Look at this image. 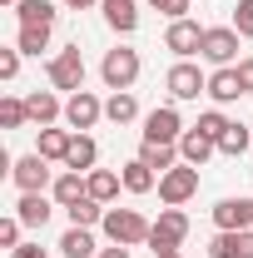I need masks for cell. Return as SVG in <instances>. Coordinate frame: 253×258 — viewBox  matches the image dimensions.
I'll use <instances>...</instances> for the list:
<instances>
[{"label": "cell", "instance_id": "23", "mask_svg": "<svg viewBox=\"0 0 253 258\" xmlns=\"http://www.w3.org/2000/svg\"><path fill=\"white\" fill-rule=\"evenodd\" d=\"M15 20H20V25H50V30H55L60 5H55V0H20V5H15Z\"/></svg>", "mask_w": 253, "mask_h": 258}, {"label": "cell", "instance_id": "5", "mask_svg": "<svg viewBox=\"0 0 253 258\" xmlns=\"http://www.w3.org/2000/svg\"><path fill=\"white\" fill-rule=\"evenodd\" d=\"M45 75H50V85H55V90H65V95H80V90H85V55H80V45L60 50L55 60L45 64Z\"/></svg>", "mask_w": 253, "mask_h": 258}, {"label": "cell", "instance_id": "16", "mask_svg": "<svg viewBox=\"0 0 253 258\" xmlns=\"http://www.w3.org/2000/svg\"><path fill=\"white\" fill-rule=\"evenodd\" d=\"M214 154H219V139H209V134H199V129H184V139H179V159L184 164L204 169Z\"/></svg>", "mask_w": 253, "mask_h": 258}, {"label": "cell", "instance_id": "20", "mask_svg": "<svg viewBox=\"0 0 253 258\" xmlns=\"http://www.w3.org/2000/svg\"><path fill=\"white\" fill-rule=\"evenodd\" d=\"M70 144H75V129H40V144H35V154H45L50 164H65V154H70Z\"/></svg>", "mask_w": 253, "mask_h": 258}, {"label": "cell", "instance_id": "9", "mask_svg": "<svg viewBox=\"0 0 253 258\" xmlns=\"http://www.w3.org/2000/svg\"><path fill=\"white\" fill-rule=\"evenodd\" d=\"M204 30L209 25H199V20H169V30H164V50H174L179 60H194L199 50H204Z\"/></svg>", "mask_w": 253, "mask_h": 258}, {"label": "cell", "instance_id": "14", "mask_svg": "<svg viewBox=\"0 0 253 258\" xmlns=\"http://www.w3.org/2000/svg\"><path fill=\"white\" fill-rule=\"evenodd\" d=\"M104 10V25L114 35H134L139 30V0H99Z\"/></svg>", "mask_w": 253, "mask_h": 258}, {"label": "cell", "instance_id": "21", "mask_svg": "<svg viewBox=\"0 0 253 258\" xmlns=\"http://www.w3.org/2000/svg\"><path fill=\"white\" fill-rule=\"evenodd\" d=\"M104 119H109V124H134V119H139V99H134V90H109V99H104Z\"/></svg>", "mask_w": 253, "mask_h": 258}, {"label": "cell", "instance_id": "18", "mask_svg": "<svg viewBox=\"0 0 253 258\" xmlns=\"http://www.w3.org/2000/svg\"><path fill=\"white\" fill-rule=\"evenodd\" d=\"M85 194H90V184H85V174H75V169H60V174H55V184H50V199H55L60 209L80 204Z\"/></svg>", "mask_w": 253, "mask_h": 258}, {"label": "cell", "instance_id": "29", "mask_svg": "<svg viewBox=\"0 0 253 258\" xmlns=\"http://www.w3.org/2000/svg\"><path fill=\"white\" fill-rule=\"evenodd\" d=\"M15 50H20V55H40V50H50V25H20Z\"/></svg>", "mask_w": 253, "mask_h": 258}, {"label": "cell", "instance_id": "40", "mask_svg": "<svg viewBox=\"0 0 253 258\" xmlns=\"http://www.w3.org/2000/svg\"><path fill=\"white\" fill-rule=\"evenodd\" d=\"M99 258H134V253H129L124 243H109V248H99Z\"/></svg>", "mask_w": 253, "mask_h": 258}, {"label": "cell", "instance_id": "32", "mask_svg": "<svg viewBox=\"0 0 253 258\" xmlns=\"http://www.w3.org/2000/svg\"><path fill=\"white\" fill-rule=\"evenodd\" d=\"M228 25L243 35V40H253V0H238V5H233V20H228Z\"/></svg>", "mask_w": 253, "mask_h": 258}, {"label": "cell", "instance_id": "28", "mask_svg": "<svg viewBox=\"0 0 253 258\" xmlns=\"http://www.w3.org/2000/svg\"><path fill=\"white\" fill-rule=\"evenodd\" d=\"M248 144H253L248 129H243V124H228V129H223V139H219V154H223V159H243Z\"/></svg>", "mask_w": 253, "mask_h": 258}, {"label": "cell", "instance_id": "7", "mask_svg": "<svg viewBox=\"0 0 253 258\" xmlns=\"http://www.w3.org/2000/svg\"><path fill=\"white\" fill-rule=\"evenodd\" d=\"M238 40H243V35L233 30V25H209L199 55L214 64V70H228V64H238Z\"/></svg>", "mask_w": 253, "mask_h": 258}, {"label": "cell", "instance_id": "13", "mask_svg": "<svg viewBox=\"0 0 253 258\" xmlns=\"http://www.w3.org/2000/svg\"><path fill=\"white\" fill-rule=\"evenodd\" d=\"M55 209H60V204H55L50 194H20V204H15V219H20L25 228H45Z\"/></svg>", "mask_w": 253, "mask_h": 258}, {"label": "cell", "instance_id": "26", "mask_svg": "<svg viewBox=\"0 0 253 258\" xmlns=\"http://www.w3.org/2000/svg\"><path fill=\"white\" fill-rule=\"evenodd\" d=\"M85 184H90V199H99V204H109L114 194L124 189V179H119L114 169H90V174H85Z\"/></svg>", "mask_w": 253, "mask_h": 258}, {"label": "cell", "instance_id": "41", "mask_svg": "<svg viewBox=\"0 0 253 258\" xmlns=\"http://www.w3.org/2000/svg\"><path fill=\"white\" fill-rule=\"evenodd\" d=\"M90 5H99V0H65V10H90Z\"/></svg>", "mask_w": 253, "mask_h": 258}, {"label": "cell", "instance_id": "6", "mask_svg": "<svg viewBox=\"0 0 253 258\" xmlns=\"http://www.w3.org/2000/svg\"><path fill=\"white\" fill-rule=\"evenodd\" d=\"M164 90H169V99H174V104H184V99L209 95V75H204L194 60H179L169 75H164Z\"/></svg>", "mask_w": 253, "mask_h": 258}, {"label": "cell", "instance_id": "25", "mask_svg": "<svg viewBox=\"0 0 253 258\" xmlns=\"http://www.w3.org/2000/svg\"><path fill=\"white\" fill-rule=\"evenodd\" d=\"M99 159V144L90 134H75V144H70V154H65V169H75V174H90Z\"/></svg>", "mask_w": 253, "mask_h": 258}, {"label": "cell", "instance_id": "24", "mask_svg": "<svg viewBox=\"0 0 253 258\" xmlns=\"http://www.w3.org/2000/svg\"><path fill=\"white\" fill-rule=\"evenodd\" d=\"M119 179H124V189H129V194H154V189H159V174H154L144 159H139V154H134V159L119 169Z\"/></svg>", "mask_w": 253, "mask_h": 258}, {"label": "cell", "instance_id": "27", "mask_svg": "<svg viewBox=\"0 0 253 258\" xmlns=\"http://www.w3.org/2000/svg\"><path fill=\"white\" fill-rule=\"evenodd\" d=\"M65 214H70V224H80V228H95V224H104V204H99V199H90V194H85L80 204H70Z\"/></svg>", "mask_w": 253, "mask_h": 258}, {"label": "cell", "instance_id": "2", "mask_svg": "<svg viewBox=\"0 0 253 258\" xmlns=\"http://www.w3.org/2000/svg\"><path fill=\"white\" fill-rule=\"evenodd\" d=\"M184 238H189V214H184V209H159L154 228H149V248H154V258L179 253Z\"/></svg>", "mask_w": 253, "mask_h": 258}, {"label": "cell", "instance_id": "30", "mask_svg": "<svg viewBox=\"0 0 253 258\" xmlns=\"http://www.w3.org/2000/svg\"><path fill=\"white\" fill-rule=\"evenodd\" d=\"M0 124H5V129H25V124H30V109H25V99H15V95L0 99Z\"/></svg>", "mask_w": 253, "mask_h": 258}, {"label": "cell", "instance_id": "36", "mask_svg": "<svg viewBox=\"0 0 253 258\" xmlns=\"http://www.w3.org/2000/svg\"><path fill=\"white\" fill-rule=\"evenodd\" d=\"M20 75V50H0V80H15Z\"/></svg>", "mask_w": 253, "mask_h": 258}, {"label": "cell", "instance_id": "10", "mask_svg": "<svg viewBox=\"0 0 253 258\" xmlns=\"http://www.w3.org/2000/svg\"><path fill=\"white\" fill-rule=\"evenodd\" d=\"M99 119H104V99H99L95 90H80V95H70V99H65V124L75 129V134L95 129Z\"/></svg>", "mask_w": 253, "mask_h": 258}, {"label": "cell", "instance_id": "3", "mask_svg": "<svg viewBox=\"0 0 253 258\" xmlns=\"http://www.w3.org/2000/svg\"><path fill=\"white\" fill-rule=\"evenodd\" d=\"M99 80H104V90H129V85L139 80V50H129V45L104 50V60H99Z\"/></svg>", "mask_w": 253, "mask_h": 258}, {"label": "cell", "instance_id": "34", "mask_svg": "<svg viewBox=\"0 0 253 258\" xmlns=\"http://www.w3.org/2000/svg\"><path fill=\"white\" fill-rule=\"evenodd\" d=\"M233 253H238V233H214L209 258H233Z\"/></svg>", "mask_w": 253, "mask_h": 258}, {"label": "cell", "instance_id": "42", "mask_svg": "<svg viewBox=\"0 0 253 258\" xmlns=\"http://www.w3.org/2000/svg\"><path fill=\"white\" fill-rule=\"evenodd\" d=\"M0 5H5V10H15V5H20V0H0Z\"/></svg>", "mask_w": 253, "mask_h": 258}, {"label": "cell", "instance_id": "22", "mask_svg": "<svg viewBox=\"0 0 253 258\" xmlns=\"http://www.w3.org/2000/svg\"><path fill=\"white\" fill-rule=\"evenodd\" d=\"M139 159L149 164L159 179H164L174 164H184V159H179V144H154V139H144V144H139Z\"/></svg>", "mask_w": 253, "mask_h": 258}, {"label": "cell", "instance_id": "39", "mask_svg": "<svg viewBox=\"0 0 253 258\" xmlns=\"http://www.w3.org/2000/svg\"><path fill=\"white\" fill-rule=\"evenodd\" d=\"M10 258H50V253H45L40 243H20V248H15V253H10Z\"/></svg>", "mask_w": 253, "mask_h": 258}, {"label": "cell", "instance_id": "33", "mask_svg": "<svg viewBox=\"0 0 253 258\" xmlns=\"http://www.w3.org/2000/svg\"><path fill=\"white\" fill-rule=\"evenodd\" d=\"M20 219H15V214H10V219H0V248H5V253H15V248H20Z\"/></svg>", "mask_w": 253, "mask_h": 258}, {"label": "cell", "instance_id": "35", "mask_svg": "<svg viewBox=\"0 0 253 258\" xmlns=\"http://www.w3.org/2000/svg\"><path fill=\"white\" fill-rule=\"evenodd\" d=\"M149 5H154L159 15H169V20H184V15H189V5H194V0H149Z\"/></svg>", "mask_w": 253, "mask_h": 258}, {"label": "cell", "instance_id": "37", "mask_svg": "<svg viewBox=\"0 0 253 258\" xmlns=\"http://www.w3.org/2000/svg\"><path fill=\"white\" fill-rule=\"evenodd\" d=\"M233 70H238V80H243V95H253V55H248V60H238Z\"/></svg>", "mask_w": 253, "mask_h": 258}, {"label": "cell", "instance_id": "4", "mask_svg": "<svg viewBox=\"0 0 253 258\" xmlns=\"http://www.w3.org/2000/svg\"><path fill=\"white\" fill-rule=\"evenodd\" d=\"M10 184H15L20 194H45L50 184H55V169H50L45 154H20V159L10 164Z\"/></svg>", "mask_w": 253, "mask_h": 258}, {"label": "cell", "instance_id": "38", "mask_svg": "<svg viewBox=\"0 0 253 258\" xmlns=\"http://www.w3.org/2000/svg\"><path fill=\"white\" fill-rule=\"evenodd\" d=\"M233 258H253V228H238V253Z\"/></svg>", "mask_w": 253, "mask_h": 258}, {"label": "cell", "instance_id": "12", "mask_svg": "<svg viewBox=\"0 0 253 258\" xmlns=\"http://www.w3.org/2000/svg\"><path fill=\"white\" fill-rule=\"evenodd\" d=\"M214 228H219V233L253 228V199H219V204H214Z\"/></svg>", "mask_w": 253, "mask_h": 258}, {"label": "cell", "instance_id": "1", "mask_svg": "<svg viewBox=\"0 0 253 258\" xmlns=\"http://www.w3.org/2000/svg\"><path fill=\"white\" fill-rule=\"evenodd\" d=\"M104 238L109 243H124V248H139V243H149V219L139 214V209H104Z\"/></svg>", "mask_w": 253, "mask_h": 258}, {"label": "cell", "instance_id": "8", "mask_svg": "<svg viewBox=\"0 0 253 258\" xmlns=\"http://www.w3.org/2000/svg\"><path fill=\"white\" fill-rule=\"evenodd\" d=\"M194 194H199V169H194V164H174V169L159 179V199H164V209L189 204Z\"/></svg>", "mask_w": 253, "mask_h": 258}, {"label": "cell", "instance_id": "43", "mask_svg": "<svg viewBox=\"0 0 253 258\" xmlns=\"http://www.w3.org/2000/svg\"><path fill=\"white\" fill-rule=\"evenodd\" d=\"M164 258H179V253H164Z\"/></svg>", "mask_w": 253, "mask_h": 258}, {"label": "cell", "instance_id": "11", "mask_svg": "<svg viewBox=\"0 0 253 258\" xmlns=\"http://www.w3.org/2000/svg\"><path fill=\"white\" fill-rule=\"evenodd\" d=\"M144 139H154V144H179L184 139V119H179V109L174 104H159L144 114Z\"/></svg>", "mask_w": 253, "mask_h": 258}, {"label": "cell", "instance_id": "15", "mask_svg": "<svg viewBox=\"0 0 253 258\" xmlns=\"http://www.w3.org/2000/svg\"><path fill=\"white\" fill-rule=\"evenodd\" d=\"M25 109H30V124L40 129H50L55 119H65V104L55 90H35V95H25Z\"/></svg>", "mask_w": 253, "mask_h": 258}, {"label": "cell", "instance_id": "17", "mask_svg": "<svg viewBox=\"0 0 253 258\" xmlns=\"http://www.w3.org/2000/svg\"><path fill=\"white\" fill-rule=\"evenodd\" d=\"M209 99H214L219 109H223V104H233V99H243V80H238V70H233V64L209 75Z\"/></svg>", "mask_w": 253, "mask_h": 258}, {"label": "cell", "instance_id": "19", "mask_svg": "<svg viewBox=\"0 0 253 258\" xmlns=\"http://www.w3.org/2000/svg\"><path fill=\"white\" fill-rule=\"evenodd\" d=\"M65 258H99V248H95V228H80V224H70L65 228V238L55 243Z\"/></svg>", "mask_w": 253, "mask_h": 258}, {"label": "cell", "instance_id": "31", "mask_svg": "<svg viewBox=\"0 0 253 258\" xmlns=\"http://www.w3.org/2000/svg\"><path fill=\"white\" fill-rule=\"evenodd\" d=\"M228 124H233V119L214 104V109H204V114H199V124H194V129H199V134H209V139H223V129H228Z\"/></svg>", "mask_w": 253, "mask_h": 258}]
</instances>
